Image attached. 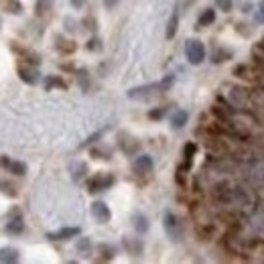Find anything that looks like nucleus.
<instances>
[{
    "label": "nucleus",
    "instance_id": "nucleus-1",
    "mask_svg": "<svg viewBox=\"0 0 264 264\" xmlns=\"http://www.w3.org/2000/svg\"><path fill=\"white\" fill-rule=\"evenodd\" d=\"M185 55H187V61L191 65H199L203 59H205V47L201 41L197 39H191L185 43Z\"/></svg>",
    "mask_w": 264,
    "mask_h": 264
},
{
    "label": "nucleus",
    "instance_id": "nucleus-2",
    "mask_svg": "<svg viewBox=\"0 0 264 264\" xmlns=\"http://www.w3.org/2000/svg\"><path fill=\"white\" fill-rule=\"evenodd\" d=\"M112 185H114V177L112 175L98 173L88 181V191L90 193H100V191H106L108 187H112Z\"/></svg>",
    "mask_w": 264,
    "mask_h": 264
},
{
    "label": "nucleus",
    "instance_id": "nucleus-3",
    "mask_svg": "<svg viewBox=\"0 0 264 264\" xmlns=\"http://www.w3.org/2000/svg\"><path fill=\"white\" fill-rule=\"evenodd\" d=\"M19 77L29 83V86H35V83L39 81V69L37 65H31V63H19Z\"/></svg>",
    "mask_w": 264,
    "mask_h": 264
},
{
    "label": "nucleus",
    "instance_id": "nucleus-4",
    "mask_svg": "<svg viewBox=\"0 0 264 264\" xmlns=\"http://www.w3.org/2000/svg\"><path fill=\"white\" fill-rule=\"evenodd\" d=\"M165 230H167V234H169L171 240H175V242L181 240V226H179L177 217L171 212L165 214Z\"/></svg>",
    "mask_w": 264,
    "mask_h": 264
},
{
    "label": "nucleus",
    "instance_id": "nucleus-5",
    "mask_svg": "<svg viewBox=\"0 0 264 264\" xmlns=\"http://www.w3.org/2000/svg\"><path fill=\"white\" fill-rule=\"evenodd\" d=\"M157 92H163V90H161V81H159V83H148V86L130 90V92H128V98H130V100H143V98H148V96L157 94Z\"/></svg>",
    "mask_w": 264,
    "mask_h": 264
},
{
    "label": "nucleus",
    "instance_id": "nucleus-6",
    "mask_svg": "<svg viewBox=\"0 0 264 264\" xmlns=\"http://www.w3.org/2000/svg\"><path fill=\"white\" fill-rule=\"evenodd\" d=\"M92 216L100 221V224H106L112 217V212H110V207L104 203V201H94L92 203Z\"/></svg>",
    "mask_w": 264,
    "mask_h": 264
},
{
    "label": "nucleus",
    "instance_id": "nucleus-7",
    "mask_svg": "<svg viewBox=\"0 0 264 264\" xmlns=\"http://www.w3.org/2000/svg\"><path fill=\"white\" fill-rule=\"evenodd\" d=\"M23 230H24L23 216H12V219H8L4 226V232L10 236H19V234H23Z\"/></svg>",
    "mask_w": 264,
    "mask_h": 264
},
{
    "label": "nucleus",
    "instance_id": "nucleus-8",
    "mask_svg": "<svg viewBox=\"0 0 264 264\" xmlns=\"http://www.w3.org/2000/svg\"><path fill=\"white\" fill-rule=\"evenodd\" d=\"M134 171L138 175H148L152 171V159L146 157V155H141V157H136L134 161Z\"/></svg>",
    "mask_w": 264,
    "mask_h": 264
},
{
    "label": "nucleus",
    "instance_id": "nucleus-9",
    "mask_svg": "<svg viewBox=\"0 0 264 264\" xmlns=\"http://www.w3.org/2000/svg\"><path fill=\"white\" fill-rule=\"evenodd\" d=\"M0 8L8 15H21L23 12V2L21 0H0Z\"/></svg>",
    "mask_w": 264,
    "mask_h": 264
},
{
    "label": "nucleus",
    "instance_id": "nucleus-10",
    "mask_svg": "<svg viewBox=\"0 0 264 264\" xmlns=\"http://www.w3.org/2000/svg\"><path fill=\"white\" fill-rule=\"evenodd\" d=\"M79 236V228H63L55 234H49V240H72Z\"/></svg>",
    "mask_w": 264,
    "mask_h": 264
},
{
    "label": "nucleus",
    "instance_id": "nucleus-11",
    "mask_svg": "<svg viewBox=\"0 0 264 264\" xmlns=\"http://www.w3.org/2000/svg\"><path fill=\"white\" fill-rule=\"evenodd\" d=\"M19 260V250L12 248V246H6V248H0V262H17Z\"/></svg>",
    "mask_w": 264,
    "mask_h": 264
},
{
    "label": "nucleus",
    "instance_id": "nucleus-12",
    "mask_svg": "<svg viewBox=\"0 0 264 264\" xmlns=\"http://www.w3.org/2000/svg\"><path fill=\"white\" fill-rule=\"evenodd\" d=\"M53 4H55V0H37V4H35L37 17H45V15H49V12L53 10Z\"/></svg>",
    "mask_w": 264,
    "mask_h": 264
},
{
    "label": "nucleus",
    "instance_id": "nucleus-13",
    "mask_svg": "<svg viewBox=\"0 0 264 264\" xmlns=\"http://www.w3.org/2000/svg\"><path fill=\"white\" fill-rule=\"evenodd\" d=\"M189 114L185 112V110H175L173 116H171V124H173V128H183L185 126V122H187Z\"/></svg>",
    "mask_w": 264,
    "mask_h": 264
},
{
    "label": "nucleus",
    "instance_id": "nucleus-14",
    "mask_svg": "<svg viewBox=\"0 0 264 264\" xmlns=\"http://www.w3.org/2000/svg\"><path fill=\"white\" fill-rule=\"evenodd\" d=\"M124 248L128 250L132 256L143 254V242L141 240H132V238H124Z\"/></svg>",
    "mask_w": 264,
    "mask_h": 264
},
{
    "label": "nucleus",
    "instance_id": "nucleus-15",
    "mask_svg": "<svg viewBox=\"0 0 264 264\" xmlns=\"http://www.w3.org/2000/svg\"><path fill=\"white\" fill-rule=\"evenodd\" d=\"M132 224H134V230H136L138 234H144V232L148 230V219H146V216H143V214H134V216H132Z\"/></svg>",
    "mask_w": 264,
    "mask_h": 264
},
{
    "label": "nucleus",
    "instance_id": "nucleus-16",
    "mask_svg": "<svg viewBox=\"0 0 264 264\" xmlns=\"http://www.w3.org/2000/svg\"><path fill=\"white\" fill-rule=\"evenodd\" d=\"M177 26H179V10L175 8L169 19V24H167V39H173L177 35Z\"/></svg>",
    "mask_w": 264,
    "mask_h": 264
},
{
    "label": "nucleus",
    "instance_id": "nucleus-17",
    "mask_svg": "<svg viewBox=\"0 0 264 264\" xmlns=\"http://www.w3.org/2000/svg\"><path fill=\"white\" fill-rule=\"evenodd\" d=\"M55 49H57L59 53L69 55V53H73V51H75V43H73V41H65V39L57 37V43H55Z\"/></svg>",
    "mask_w": 264,
    "mask_h": 264
},
{
    "label": "nucleus",
    "instance_id": "nucleus-18",
    "mask_svg": "<svg viewBox=\"0 0 264 264\" xmlns=\"http://www.w3.org/2000/svg\"><path fill=\"white\" fill-rule=\"evenodd\" d=\"M8 173L17 175V177H23V175L26 173V165L21 163V161H12V163L8 165Z\"/></svg>",
    "mask_w": 264,
    "mask_h": 264
},
{
    "label": "nucleus",
    "instance_id": "nucleus-19",
    "mask_svg": "<svg viewBox=\"0 0 264 264\" xmlns=\"http://www.w3.org/2000/svg\"><path fill=\"white\" fill-rule=\"evenodd\" d=\"M214 21H216V10H212V8H207L205 12H201V17H199L197 24H199V26H207V24H212Z\"/></svg>",
    "mask_w": 264,
    "mask_h": 264
},
{
    "label": "nucleus",
    "instance_id": "nucleus-20",
    "mask_svg": "<svg viewBox=\"0 0 264 264\" xmlns=\"http://www.w3.org/2000/svg\"><path fill=\"white\" fill-rule=\"evenodd\" d=\"M45 88H47V90H51V88H61V90H65V88H67V83H65L61 77H53V75H49V77L45 79Z\"/></svg>",
    "mask_w": 264,
    "mask_h": 264
},
{
    "label": "nucleus",
    "instance_id": "nucleus-21",
    "mask_svg": "<svg viewBox=\"0 0 264 264\" xmlns=\"http://www.w3.org/2000/svg\"><path fill=\"white\" fill-rule=\"evenodd\" d=\"M0 191H2L4 195H8V197H17L19 195L17 187L12 185V183H8V181H0Z\"/></svg>",
    "mask_w": 264,
    "mask_h": 264
},
{
    "label": "nucleus",
    "instance_id": "nucleus-22",
    "mask_svg": "<svg viewBox=\"0 0 264 264\" xmlns=\"http://www.w3.org/2000/svg\"><path fill=\"white\" fill-rule=\"evenodd\" d=\"M195 150H197V144H195V143H187V144H185V148H183V155H185L187 165H191L193 155H195Z\"/></svg>",
    "mask_w": 264,
    "mask_h": 264
},
{
    "label": "nucleus",
    "instance_id": "nucleus-23",
    "mask_svg": "<svg viewBox=\"0 0 264 264\" xmlns=\"http://www.w3.org/2000/svg\"><path fill=\"white\" fill-rule=\"evenodd\" d=\"M173 83H175V75H173V73L165 75V79L161 81V90H163V92H167V90H169V88L173 86Z\"/></svg>",
    "mask_w": 264,
    "mask_h": 264
},
{
    "label": "nucleus",
    "instance_id": "nucleus-24",
    "mask_svg": "<svg viewBox=\"0 0 264 264\" xmlns=\"http://www.w3.org/2000/svg\"><path fill=\"white\" fill-rule=\"evenodd\" d=\"M228 57H232V51L224 49V51H217V53L214 55V61H216V63H219V61H226Z\"/></svg>",
    "mask_w": 264,
    "mask_h": 264
},
{
    "label": "nucleus",
    "instance_id": "nucleus-25",
    "mask_svg": "<svg viewBox=\"0 0 264 264\" xmlns=\"http://www.w3.org/2000/svg\"><path fill=\"white\" fill-rule=\"evenodd\" d=\"M90 248H92V240L90 238H79V242H77L79 252H86V250H90Z\"/></svg>",
    "mask_w": 264,
    "mask_h": 264
},
{
    "label": "nucleus",
    "instance_id": "nucleus-26",
    "mask_svg": "<svg viewBox=\"0 0 264 264\" xmlns=\"http://www.w3.org/2000/svg\"><path fill=\"white\" fill-rule=\"evenodd\" d=\"M86 47H88V51H98V49H102V45H100V39H96V37H94V39H90Z\"/></svg>",
    "mask_w": 264,
    "mask_h": 264
},
{
    "label": "nucleus",
    "instance_id": "nucleus-27",
    "mask_svg": "<svg viewBox=\"0 0 264 264\" xmlns=\"http://www.w3.org/2000/svg\"><path fill=\"white\" fill-rule=\"evenodd\" d=\"M165 110H167V108H157V110H150V112H148V118H150V120H159V118H163Z\"/></svg>",
    "mask_w": 264,
    "mask_h": 264
},
{
    "label": "nucleus",
    "instance_id": "nucleus-28",
    "mask_svg": "<svg viewBox=\"0 0 264 264\" xmlns=\"http://www.w3.org/2000/svg\"><path fill=\"white\" fill-rule=\"evenodd\" d=\"M216 4L224 10V12H230L232 10V0H216Z\"/></svg>",
    "mask_w": 264,
    "mask_h": 264
},
{
    "label": "nucleus",
    "instance_id": "nucleus-29",
    "mask_svg": "<svg viewBox=\"0 0 264 264\" xmlns=\"http://www.w3.org/2000/svg\"><path fill=\"white\" fill-rule=\"evenodd\" d=\"M256 21H264V2H260V6H258V12H256Z\"/></svg>",
    "mask_w": 264,
    "mask_h": 264
},
{
    "label": "nucleus",
    "instance_id": "nucleus-30",
    "mask_svg": "<svg viewBox=\"0 0 264 264\" xmlns=\"http://www.w3.org/2000/svg\"><path fill=\"white\" fill-rule=\"evenodd\" d=\"M69 2H72L73 8H81L83 4H86V0H69Z\"/></svg>",
    "mask_w": 264,
    "mask_h": 264
},
{
    "label": "nucleus",
    "instance_id": "nucleus-31",
    "mask_svg": "<svg viewBox=\"0 0 264 264\" xmlns=\"http://www.w3.org/2000/svg\"><path fill=\"white\" fill-rule=\"evenodd\" d=\"M10 163H12V161H10L8 157H0V165H2L4 169H8V165H10Z\"/></svg>",
    "mask_w": 264,
    "mask_h": 264
},
{
    "label": "nucleus",
    "instance_id": "nucleus-32",
    "mask_svg": "<svg viewBox=\"0 0 264 264\" xmlns=\"http://www.w3.org/2000/svg\"><path fill=\"white\" fill-rule=\"evenodd\" d=\"M104 4H106L108 8H114V6L118 4V0H104Z\"/></svg>",
    "mask_w": 264,
    "mask_h": 264
},
{
    "label": "nucleus",
    "instance_id": "nucleus-33",
    "mask_svg": "<svg viewBox=\"0 0 264 264\" xmlns=\"http://www.w3.org/2000/svg\"><path fill=\"white\" fill-rule=\"evenodd\" d=\"M65 24H67V31H75V26H73L75 23H73V21H69V19H67V21H65Z\"/></svg>",
    "mask_w": 264,
    "mask_h": 264
}]
</instances>
